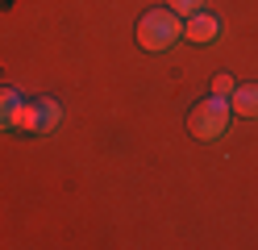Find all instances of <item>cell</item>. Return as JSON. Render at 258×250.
<instances>
[{"label": "cell", "instance_id": "obj_8", "mask_svg": "<svg viewBox=\"0 0 258 250\" xmlns=\"http://www.w3.org/2000/svg\"><path fill=\"white\" fill-rule=\"evenodd\" d=\"M167 9H171V13H179V17H191V13H200V9H204V0H167Z\"/></svg>", "mask_w": 258, "mask_h": 250}, {"label": "cell", "instance_id": "obj_1", "mask_svg": "<svg viewBox=\"0 0 258 250\" xmlns=\"http://www.w3.org/2000/svg\"><path fill=\"white\" fill-rule=\"evenodd\" d=\"M183 38V21H179V13H171V9H150L146 17L138 21V42L142 50H167Z\"/></svg>", "mask_w": 258, "mask_h": 250}, {"label": "cell", "instance_id": "obj_7", "mask_svg": "<svg viewBox=\"0 0 258 250\" xmlns=\"http://www.w3.org/2000/svg\"><path fill=\"white\" fill-rule=\"evenodd\" d=\"M21 96L13 88H0V129H13V113H17Z\"/></svg>", "mask_w": 258, "mask_h": 250}, {"label": "cell", "instance_id": "obj_5", "mask_svg": "<svg viewBox=\"0 0 258 250\" xmlns=\"http://www.w3.org/2000/svg\"><path fill=\"white\" fill-rule=\"evenodd\" d=\"M13 129H25V133H38V100L29 105V100H21L17 113H13Z\"/></svg>", "mask_w": 258, "mask_h": 250}, {"label": "cell", "instance_id": "obj_2", "mask_svg": "<svg viewBox=\"0 0 258 250\" xmlns=\"http://www.w3.org/2000/svg\"><path fill=\"white\" fill-rule=\"evenodd\" d=\"M229 117H233V109H229V96H208V100H200V105L191 109V117H187V129L196 133L200 142H213V138H221V133L229 129Z\"/></svg>", "mask_w": 258, "mask_h": 250}, {"label": "cell", "instance_id": "obj_3", "mask_svg": "<svg viewBox=\"0 0 258 250\" xmlns=\"http://www.w3.org/2000/svg\"><path fill=\"white\" fill-rule=\"evenodd\" d=\"M217 33H221V21H217L213 13H204V9H200V13H191V17H187V25H183V38H187V42H196V46H208Z\"/></svg>", "mask_w": 258, "mask_h": 250}, {"label": "cell", "instance_id": "obj_4", "mask_svg": "<svg viewBox=\"0 0 258 250\" xmlns=\"http://www.w3.org/2000/svg\"><path fill=\"white\" fill-rule=\"evenodd\" d=\"M229 109L237 117H258V83H246V88H233Z\"/></svg>", "mask_w": 258, "mask_h": 250}, {"label": "cell", "instance_id": "obj_6", "mask_svg": "<svg viewBox=\"0 0 258 250\" xmlns=\"http://www.w3.org/2000/svg\"><path fill=\"white\" fill-rule=\"evenodd\" d=\"M58 121H62V109L54 100H38V133H50Z\"/></svg>", "mask_w": 258, "mask_h": 250}, {"label": "cell", "instance_id": "obj_9", "mask_svg": "<svg viewBox=\"0 0 258 250\" xmlns=\"http://www.w3.org/2000/svg\"><path fill=\"white\" fill-rule=\"evenodd\" d=\"M233 88H237V83H233L229 71H221V75L213 79V96H233Z\"/></svg>", "mask_w": 258, "mask_h": 250}]
</instances>
